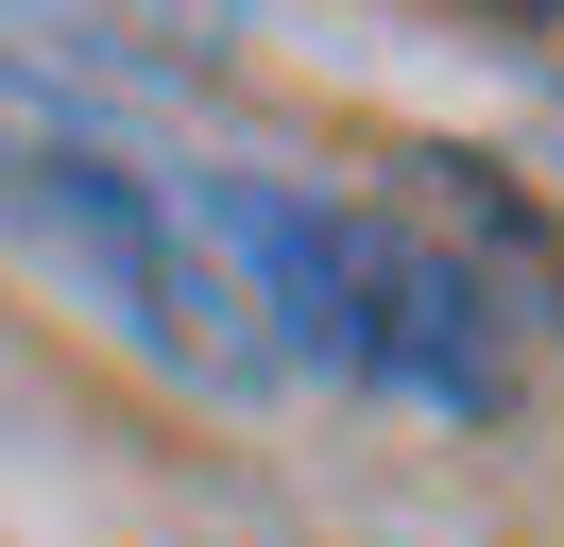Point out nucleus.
<instances>
[{"label":"nucleus","instance_id":"obj_2","mask_svg":"<svg viewBox=\"0 0 564 547\" xmlns=\"http://www.w3.org/2000/svg\"><path fill=\"white\" fill-rule=\"evenodd\" d=\"M188 205H206L223 274L257 291V325H274L291 360H325L343 394H411V410H462V428L513 394L496 291H479L427 223H393V205H325V189H257V171H206Z\"/></svg>","mask_w":564,"mask_h":547},{"label":"nucleus","instance_id":"obj_3","mask_svg":"<svg viewBox=\"0 0 564 547\" xmlns=\"http://www.w3.org/2000/svg\"><path fill=\"white\" fill-rule=\"evenodd\" d=\"M445 18H479V34H564V0H445Z\"/></svg>","mask_w":564,"mask_h":547},{"label":"nucleus","instance_id":"obj_1","mask_svg":"<svg viewBox=\"0 0 564 547\" xmlns=\"http://www.w3.org/2000/svg\"><path fill=\"white\" fill-rule=\"evenodd\" d=\"M0 239L69 308H104L154 376H188V394H257V376H274V325H257V291L223 274L206 205L120 120H86L69 86H35V68H0Z\"/></svg>","mask_w":564,"mask_h":547}]
</instances>
